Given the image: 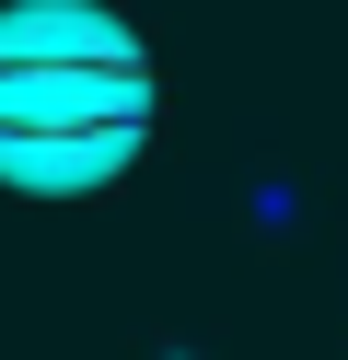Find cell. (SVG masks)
<instances>
[{
  "label": "cell",
  "instance_id": "1",
  "mask_svg": "<svg viewBox=\"0 0 348 360\" xmlns=\"http://www.w3.org/2000/svg\"><path fill=\"white\" fill-rule=\"evenodd\" d=\"M162 58L105 0H12L0 12V186L93 198L151 151Z\"/></svg>",
  "mask_w": 348,
  "mask_h": 360
}]
</instances>
